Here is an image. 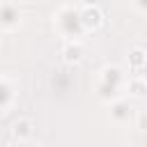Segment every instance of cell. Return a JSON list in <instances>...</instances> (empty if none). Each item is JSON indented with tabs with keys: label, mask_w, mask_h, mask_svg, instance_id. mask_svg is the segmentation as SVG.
Here are the masks:
<instances>
[{
	"label": "cell",
	"mask_w": 147,
	"mask_h": 147,
	"mask_svg": "<svg viewBox=\"0 0 147 147\" xmlns=\"http://www.w3.org/2000/svg\"><path fill=\"white\" fill-rule=\"evenodd\" d=\"M129 117H131V106H129V101H124V99H113L110 101V119L113 122H117V124H124V122H129Z\"/></svg>",
	"instance_id": "cell-8"
},
{
	"label": "cell",
	"mask_w": 147,
	"mask_h": 147,
	"mask_svg": "<svg viewBox=\"0 0 147 147\" xmlns=\"http://www.w3.org/2000/svg\"><path fill=\"white\" fill-rule=\"evenodd\" d=\"M80 23L87 32H94L103 25V11L99 9V5H90V7H83L80 11Z\"/></svg>",
	"instance_id": "cell-4"
},
{
	"label": "cell",
	"mask_w": 147,
	"mask_h": 147,
	"mask_svg": "<svg viewBox=\"0 0 147 147\" xmlns=\"http://www.w3.org/2000/svg\"><path fill=\"white\" fill-rule=\"evenodd\" d=\"M124 85V74L119 67L115 64H106L101 69V78H99V87H96V96L106 103H110L113 99L119 96V90Z\"/></svg>",
	"instance_id": "cell-1"
},
{
	"label": "cell",
	"mask_w": 147,
	"mask_h": 147,
	"mask_svg": "<svg viewBox=\"0 0 147 147\" xmlns=\"http://www.w3.org/2000/svg\"><path fill=\"white\" fill-rule=\"evenodd\" d=\"M53 23H55L57 32H60L62 37H67V39H78V37L85 32V28H83V23H80V14H78V9L71 7V5L60 7L57 14L53 16Z\"/></svg>",
	"instance_id": "cell-2"
},
{
	"label": "cell",
	"mask_w": 147,
	"mask_h": 147,
	"mask_svg": "<svg viewBox=\"0 0 147 147\" xmlns=\"http://www.w3.org/2000/svg\"><path fill=\"white\" fill-rule=\"evenodd\" d=\"M21 2H25V5H32V2H37V0H21Z\"/></svg>",
	"instance_id": "cell-14"
},
{
	"label": "cell",
	"mask_w": 147,
	"mask_h": 147,
	"mask_svg": "<svg viewBox=\"0 0 147 147\" xmlns=\"http://www.w3.org/2000/svg\"><path fill=\"white\" fill-rule=\"evenodd\" d=\"M126 62H129V69H133V71L142 69V67L147 64V51H145V48H140V46L131 48V51H129V55H126Z\"/></svg>",
	"instance_id": "cell-9"
},
{
	"label": "cell",
	"mask_w": 147,
	"mask_h": 147,
	"mask_svg": "<svg viewBox=\"0 0 147 147\" xmlns=\"http://www.w3.org/2000/svg\"><path fill=\"white\" fill-rule=\"evenodd\" d=\"M16 99V87L7 76H0V113H7Z\"/></svg>",
	"instance_id": "cell-7"
},
{
	"label": "cell",
	"mask_w": 147,
	"mask_h": 147,
	"mask_svg": "<svg viewBox=\"0 0 147 147\" xmlns=\"http://www.w3.org/2000/svg\"><path fill=\"white\" fill-rule=\"evenodd\" d=\"M34 133V122L30 117H18L11 124V140L14 142H28Z\"/></svg>",
	"instance_id": "cell-5"
},
{
	"label": "cell",
	"mask_w": 147,
	"mask_h": 147,
	"mask_svg": "<svg viewBox=\"0 0 147 147\" xmlns=\"http://www.w3.org/2000/svg\"><path fill=\"white\" fill-rule=\"evenodd\" d=\"M83 7H90V5H96V0H80Z\"/></svg>",
	"instance_id": "cell-13"
},
{
	"label": "cell",
	"mask_w": 147,
	"mask_h": 147,
	"mask_svg": "<svg viewBox=\"0 0 147 147\" xmlns=\"http://www.w3.org/2000/svg\"><path fill=\"white\" fill-rule=\"evenodd\" d=\"M83 57H85V48L78 39H69L62 46V60L67 64H78V62H83Z\"/></svg>",
	"instance_id": "cell-6"
},
{
	"label": "cell",
	"mask_w": 147,
	"mask_h": 147,
	"mask_svg": "<svg viewBox=\"0 0 147 147\" xmlns=\"http://www.w3.org/2000/svg\"><path fill=\"white\" fill-rule=\"evenodd\" d=\"M133 5H136V9H138V11L147 14V0H133Z\"/></svg>",
	"instance_id": "cell-12"
},
{
	"label": "cell",
	"mask_w": 147,
	"mask_h": 147,
	"mask_svg": "<svg viewBox=\"0 0 147 147\" xmlns=\"http://www.w3.org/2000/svg\"><path fill=\"white\" fill-rule=\"evenodd\" d=\"M21 25V11L18 5L11 0H0V30H16Z\"/></svg>",
	"instance_id": "cell-3"
},
{
	"label": "cell",
	"mask_w": 147,
	"mask_h": 147,
	"mask_svg": "<svg viewBox=\"0 0 147 147\" xmlns=\"http://www.w3.org/2000/svg\"><path fill=\"white\" fill-rule=\"evenodd\" d=\"M136 129L142 131V133H147V110H140L136 115Z\"/></svg>",
	"instance_id": "cell-11"
},
{
	"label": "cell",
	"mask_w": 147,
	"mask_h": 147,
	"mask_svg": "<svg viewBox=\"0 0 147 147\" xmlns=\"http://www.w3.org/2000/svg\"><path fill=\"white\" fill-rule=\"evenodd\" d=\"M145 85H147V80H142V78H131V80L126 83V90L131 92V96H142V94H145Z\"/></svg>",
	"instance_id": "cell-10"
},
{
	"label": "cell",
	"mask_w": 147,
	"mask_h": 147,
	"mask_svg": "<svg viewBox=\"0 0 147 147\" xmlns=\"http://www.w3.org/2000/svg\"><path fill=\"white\" fill-rule=\"evenodd\" d=\"M142 99H147V85H145V94H142Z\"/></svg>",
	"instance_id": "cell-15"
}]
</instances>
